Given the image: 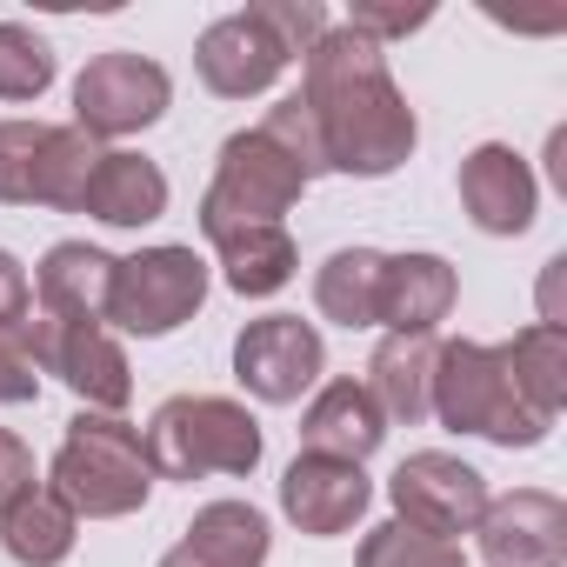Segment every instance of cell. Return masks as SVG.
Returning a JSON list of instances; mask_svg holds the SVG:
<instances>
[{"mask_svg": "<svg viewBox=\"0 0 567 567\" xmlns=\"http://www.w3.org/2000/svg\"><path fill=\"white\" fill-rule=\"evenodd\" d=\"M21 348H28V361H34V368L61 374V381L94 408V414H114V408L134 394V381H127V354H121V341H114L101 321H54V315H28Z\"/></svg>", "mask_w": 567, "mask_h": 567, "instance_id": "cell-9", "label": "cell"}, {"mask_svg": "<svg viewBox=\"0 0 567 567\" xmlns=\"http://www.w3.org/2000/svg\"><path fill=\"white\" fill-rule=\"evenodd\" d=\"M74 214H94L107 227H147L167 214V174L147 154H101Z\"/></svg>", "mask_w": 567, "mask_h": 567, "instance_id": "cell-19", "label": "cell"}, {"mask_svg": "<svg viewBox=\"0 0 567 567\" xmlns=\"http://www.w3.org/2000/svg\"><path fill=\"white\" fill-rule=\"evenodd\" d=\"M48 81H54V48L21 21H0V101H41Z\"/></svg>", "mask_w": 567, "mask_h": 567, "instance_id": "cell-26", "label": "cell"}, {"mask_svg": "<svg viewBox=\"0 0 567 567\" xmlns=\"http://www.w3.org/2000/svg\"><path fill=\"white\" fill-rule=\"evenodd\" d=\"M308 187V167L274 147L260 127L254 134H234L220 147V174L200 200V227L220 234V227H280V214H288Z\"/></svg>", "mask_w": 567, "mask_h": 567, "instance_id": "cell-6", "label": "cell"}, {"mask_svg": "<svg viewBox=\"0 0 567 567\" xmlns=\"http://www.w3.org/2000/svg\"><path fill=\"white\" fill-rule=\"evenodd\" d=\"M461 207L474 214L481 234H520L534 220V174L514 147L487 141L461 161Z\"/></svg>", "mask_w": 567, "mask_h": 567, "instance_id": "cell-15", "label": "cell"}, {"mask_svg": "<svg viewBox=\"0 0 567 567\" xmlns=\"http://www.w3.org/2000/svg\"><path fill=\"white\" fill-rule=\"evenodd\" d=\"M147 467L167 481H200V474H254L260 461V427L240 401L220 394H174L147 421Z\"/></svg>", "mask_w": 567, "mask_h": 567, "instance_id": "cell-4", "label": "cell"}, {"mask_svg": "<svg viewBox=\"0 0 567 567\" xmlns=\"http://www.w3.org/2000/svg\"><path fill=\"white\" fill-rule=\"evenodd\" d=\"M374 487L354 461H328V454H301L280 474V507L288 520H301V534H348L368 514Z\"/></svg>", "mask_w": 567, "mask_h": 567, "instance_id": "cell-14", "label": "cell"}, {"mask_svg": "<svg viewBox=\"0 0 567 567\" xmlns=\"http://www.w3.org/2000/svg\"><path fill=\"white\" fill-rule=\"evenodd\" d=\"M315 127H321V147H328V167L341 174H394L408 154H414V107L401 101L381 48L354 28H328L315 48H308V87H301Z\"/></svg>", "mask_w": 567, "mask_h": 567, "instance_id": "cell-1", "label": "cell"}, {"mask_svg": "<svg viewBox=\"0 0 567 567\" xmlns=\"http://www.w3.org/2000/svg\"><path fill=\"white\" fill-rule=\"evenodd\" d=\"M260 134H267L274 147H288V154L308 167V181H315V174H328V147H321V127H315V114H308V101H301V94H288L280 107H267Z\"/></svg>", "mask_w": 567, "mask_h": 567, "instance_id": "cell-28", "label": "cell"}, {"mask_svg": "<svg viewBox=\"0 0 567 567\" xmlns=\"http://www.w3.org/2000/svg\"><path fill=\"white\" fill-rule=\"evenodd\" d=\"M434 414L447 421V427H461V434H487V441H501V447H534L554 421H540L520 394H514V381H507V368H501V354L494 348H474V341H454V348H441L434 354Z\"/></svg>", "mask_w": 567, "mask_h": 567, "instance_id": "cell-5", "label": "cell"}, {"mask_svg": "<svg viewBox=\"0 0 567 567\" xmlns=\"http://www.w3.org/2000/svg\"><path fill=\"white\" fill-rule=\"evenodd\" d=\"M454 308V267L441 254H394L381 260V295H374V321L394 334H434V321H447Z\"/></svg>", "mask_w": 567, "mask_h": 567, "instance_id": "cell-16", "label": "cell"}, {"mask_svg": "<svg viewBox=\"0 0 567 567\" xmlns=\"http://www.w3.org/2000/svg\"><path fill=\"white\" fill-rule=\"evenodd\" d=\"M381 434H388V421H381V408H374V394H368L361 381H328V388L315 394L308 421H301V441H308V454L354 461V467H361V461L381 447Z\"/></svg>", "mask_w": 567, "mask_h": 567, "instance_id": "cell-20", "label": "cell"}, {"mask_svg": "<svg viewBox=\"0 0 567 567\" xmlns=\"http://www.w3.org/2000/svg\"><path fill=\"white\" fill-rule=\"evenodd\" d=\"M361 567H467V554L454 540H434L408 520H388L361 540Z\"/></svg>", "mask_w": 567, "mask_h": 567, "instance_id": "cell-27", "label": "cell"}, {"mask_svg": "<svg viewBox=\"0 0 567 567\" xmlns=\"http://www.w3.org/2000/svg\"><path fill=\"white\" fill-rule=\"evenodd\" d=\"M167 94H174V81H167L161 61H147L134 48H114V54L81 68V81H74V127L87 141L94 134H107V141L114 134H141V127H154L167 114Z\"/></svg>", "mask_w": 567, "mask_h": 567, "instance_id": "cell-10", "label": "cell"}, {"mask_svg": "<svg viewBox=\"0 0 567 567\" xmlns=\"http://www.w3.org/2000/svg\"><path fill=\"white\" fill-rule=\"evenodd\" d=\"M427 21H434V8H368V0L348 14V28H354V34H368L374 48H381L388 34H414V28H427Z\"/></svg>", "mask_w": 567, "mask_h": 567, "instance_id": "cell-29", "label": "cell"}, {"mask_svg": "<svg viewBox=\"0 0 567 567\" xmlns=\"http://www.w3.org/2000/svg\"><path fill=\"white\" fill-rule=\"evenodd\" d=\"M494 354H501L514 394H520L540 421H554L560 401H567V334H560L554 321H534V328H520V334H514L507 348H494Z\"/></svg>", "mask_w": 567, "mask_h": 567, "instance_id": "cell-22", "label": "cell"}, {"mask_svg": "<svg viewBox=\"0 0 567 567\" xmlns=\"http://www.w3.org/2000/svg\"><path fill=\"white\" fill-rule=\"evenodd\" d=\"M41 394V374L28 361V348L14 334H0V401H34Z\"/></svg>", "mask_w": 567, "mask_h": 567, "instance_id": "cell-32", "label": "cell"}, {"mask_svg": "<svg viewBox=\"0 0 567 567\" xmlns=\"http://www.w3.org/2000/svg\"><path fill=\"white\" fill-rule=\"evenodd\" d=\"M207 301V260L194 247H147L134 260H114L107 321L127 334H174Z\"/></svg>", "mask_w": 567, "mask_h": 567, "instance_id": "cell-8", "label": "cell"}, {"mask_svg": "<svg viewBox=\"0 0 567 567\" xmlns=\"http://www.w3.org/2000/svg\"><path fill=\"white\" fill-rule=\"evenodd\" d=\"M28 494H34V454H28L21 434L0 427V514H8L14 501H28Z\"/></svg>", "mask_w": 567, "mask_h": 567, "instance_id": "cell-30", "label": "cell"}, {"mask_svg": "<svg viewBox=\"0 0 567 567\" xmlns=\"http://www.w3.org/2000/svg\"><path fill=\"white\" fill-rule=\"evenodd\" d=\"M234 374L254 401H274L288 408L301 401L315 381H321V334L301 321V315H267L254 328H240L234 341Z\"/></svg>", "mask_w": 567, "mask_h": 567, "instance_id": "cell-11", "label": "cell"}, {"mask_svg": "<svg viewBox=\"0 0 567 567\" xmlns=\"http://www.w3.org/2000/svg\"><path fill=\"white\" fill-rule=\"evenodd\" d=\"M321 34H328V14L315 0H260V8H240L200 34L194 68L220 101H247V94H267L280 68L308 54Z\"/></svg>", "mask_w": 567, "mask_h": 567, "instance_id": "cell-2", "label": "cell"}, {"mask_svg": "<svg viewBox=\"0 0 567 567\" xmlns=\"http://www.w3.org/2000/svg\"><path fill=\"white\" fill-rule=\"evenodd\" d=\"M107 288H114V254H101L87 240L48 247V260L34 274L41 315H54V321H107Z\"/></svg>", "mask_w": 567, "mask_h": 567, "instance_id": "cell-18", "label": "cell"}, {"mask_svg": "<svg viewBox=\"0 0 567 567\" xmlns=\"http://www.w3.org/2000/svg\"><path fill=\"white\" fill-rule=\"evenodd\" d=\"M28 315H34V280L8 247H0V334H14Z\"/></svg>", "mask_w": 567, "mask_h": 567, "instance_id": "cell-31", "label": "cell"}, {"mask_svg": "<svg viewBox=\"0 0 567 567\" xmlns=\"http://www.w3.org/2000/svg\"><path fill=\"white\" fill-rule=\"evenodd\" d=\"M267 560V514L247 501H214L194 527L161 554V567H260Z\"/></svg>", "mask_w": 567, "mask_h": 567, "instance_id": "cell-17", "label": "cell"}, {"mask_svg": "<svg viewBox=\"0 0 567 567\" xmlns=\"http://www.w3.org/2000/svg\"><path fill=\"white\" fill-rule=\"evenodd\" d=\"M381 260H388V254H374V247H341V254L321 267L315 301H321V315H328V321H341V328H374Z\"/></svg>", "mask_w": 567, "mask_h": 567, "instance_id": "cell-25", "label": "cell"}, {"mask_svg": "<svg viewBox=\"0 0 567 567\" xmlns=\"http://www.w3.org/2000/svg\"><path fill=\"white\" fill-rule=\"evenodd\" d=\"M101 147L81 127L0 121V200L8 207H81Z\"/></svg>", "mask_w": 567, "mask_h": 567, "instance_id": "cell-7", "label": "cell"}, {"mask_svg": "<svg viewBox=\"0 0 567 567\" xmlns=\"http://www.w3.org/2000/svg\"><path fill=\"white\" fill-rule=\"evenodd\" d=\"M220 247V267H227V288L234 295H274L295 280V240L288 227H220L207 234Z\"/></svg>", "mask_w": 567, "mask_h": 567, "instance_id": "cell-24", "label": "cell"}, {"mask_svg": "<svg viewBox=\"0 0 567 567\" xmlns=\"http://www.w3.org/2000/svg\"><path fill=\"white\" fill-rule=\"evenodd\" d=\"M474 527H481V547L494 567H560V554H567V507L534 487L487 501V514Z\"/></svg>", "mask_w": 567, "mask_h": 567, "instance_id": "cell-13", "label": "cell"}, {"mask_svg": "<svg viewBox=\"0 0 567 567\" xmlns=\"http://www.w3.org/2000/svg\"><path fill=\"white\" fill-rule=\"evenodd\" d=\"M74 527H81V514L54 487H34L28 501H14L0 514V540H8V554L21 567H61L74 554Z\"/></svg>", "mask_w": 567, "mask_h": 567, "instance_id": "cell-23", "label": "cell"}, {"mask_svg": "<svg viewBox=\"0 0 567 567\" xmlns=\"http://www.w3.org/2000/svg\"><path fill=\"white\" fill-rule=\"evenodd\" d=\"M147 487H154V467H147L141 427L81 408L54 454V494L87 520H114V514H134L147 501Z\"/></svg>", "mask_w": 567, "mask_h": 567, "instance_id": "cell-3", "label": "cell"}, {"mask_svg": "<svg viewBox=\"0 0 567 567\" xmlns=\"http://www.w3.org/2000/svg\"><path fill=\"white\" fill-rule=\"evenodd\" d=\"M434 334H388L381 348H374V381H368V394H374V408H381V421H427L434 414Z\"/></svg>", "mask_w": 567, "mask_h": 567, "instance_id": "cell-21", "label": "cell"}, {"mask_svg": "<svg viewBox=\"0 0 567 567\" xmlns=\"http://www.w3.org/2000/svg\"><path fill=\"white\" fill-rule=\"evenodd\" d=\"M388 494H394L401 520L421 527V534H434V540H454V534H467L487 514V481L467 461H454V454H414V461H401L394 481H388Z\"/></svg>", "mask_w": 567, "mask_h": 567, "instance_id": "cell-12", "label": "cell"}]
</instances>
